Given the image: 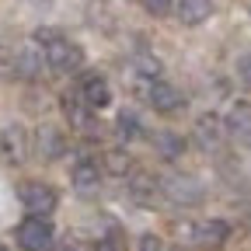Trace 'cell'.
<instances>
[{
  "instance_id": "obj_1",
  "label": "cell",
  "mask_w": 251,
  "mask_h": 251,
  "mask_svg": "<svg viewBox=\"0 0 251 251\" xmlns=\"http://www.w3.org/2000/svg\"><path fill=\"white\" fill-rule=\"evenodd\" d=\"M35 46L46 56V67H52L59 74H74V70H80V63H84V49L77 42H70L56 28H39L35 31Z\"/></svg>"
},
{
  "instance_id": "obj_2",
  "label": "cell",
  "mask_w": 251,
  "mask_h": 251,
  "mask_svg": "<svg viewBox=\"0 0 251 251\" xmlns=\"http://www.w3.org/2000/svg\"><path fill=\"white\" fill-rule=\"evenodd\" d=\"M18 244L25 251H52L56 244V230L46 216H28L18 224Z\"/></svg>"
},
{
  "instance_id": "obj_3",
  "label": "cell",
  "mask_w": 251,
  "mask_h": 251,
  "mask_svg": "<svg viewBox=\"0 0 251 251\" xmlns=\"http://www.w3.org/2000/svg\"><path fill=\"white\" fill-rule=\"evenodd\" d=\"M18 199H21V206H25L31 216H49V213L56 209V202H59L56 188L46 185V181H25V185L18 188Z\"/></svg>"
},
{
  "instance_id": "obj_4",
  "label": "cell",
  "mask_w": 251,
  "mask_h": 251,
  "mask_svg": "<svg viewBox=\"0 0 251 251\" xmlns=\"http://www.w3.org/2000/svg\"><path fill=\"white\" fill-rule=\"evenodd\" d=\"M161 196L171 199L175 206H196L202 202V185L188 175H168L161 178Z\"/></svg>"
},
{
  "instance_id": "obj_5",
  "label": "cell",
  "mask_w": 251,
  "mask_h": 251,
  "mask_svg": "<svg viewBox=\"0 0 251 251\" xmlns=\"http://www.w3.org/2000/svg\"><path fill=\"white\" fill-rule=\"evenodd\" d=\"M178 234H181L185 241L199 244V248H220V244L227 241L230 227L224 224V220H202V224H181Z\"/></svg>"
},
{
  "instance_id": "obj_6",
  "label": "cell",
  "mask_w": 251,
  "mask_h": 251,
  "mask_svg": "<svg viewBox=\"0 0 251 251\" xmlns=\"http://www.w3.org/2000/svg\"><path fill=\"white\" fill-rule=\"evenodd\" d=\"M147 101H150L157 112L171 115V112L185 108V94H181L175 84H164V80H150V87H147Z\"/></svg>"
},
{
  "instance_id": "obj_7",
  "label": "cell",
  "mask_w": 251,
  "mask_h": 251,
  "mask_svg": "<svg viewBox=\"0 0 251 251\" xmlns=\"http://www.w3.org/2000/svg\"><path fill=\"white\" fill-rule=\"evenodd\" d=\"M0 153H4V161L11 164H21L25 153H28V133L21 129L18 122L4 126V133H0Z\"/></svg>"
},
{
  "instance_id": "obj_8",
  "label": "cell",
  "mask_w": 251,
  "mask_h": 251,
  "mask_svg": "<svg viewBox=\"0 0 251 251\" xmlns=\"http://www.w3.org/2000/svg\"><path fill=\"white\" fill-rule=\"evenodd\" d=\"M224 136H227V122L220 119L216 112H206V115L196 119V140H199V147L213 150V147L224 143Z\"/></svg>"
},
{
  "instance_id": "obj_9",
  "label": "cell",
  "mask_w": 251,
  "mask_h": 251,
  "mask_svg": "<svg viewBox=\"0 0 251 251\" xmlns=\"http://www.w3.org/2000/svg\"><path fill=\"white\" fill-rule=\"evenodd\" d=\"M227 133L251 150V101H237L227 115Z\"/></svg>"
},
{
  "instance_id": "obj_10",
  "label": "cell",
  "mask_w": 251,
  "mask_h": 251,
  "mask_svg": "<svg viewBox=\"0 0 251 251\" xmlns=\"http://www.w3.org/2000/svg\"><path fill=\"white\" fill-rule=\"evenodd\" d=\"M35 150L46 157V161H59V157L67 153V136H63L56 126H42L35 133Z\"/></svg>"
},
{
  "instance_id": "obj_11",
  "label": "cell",
  "mask_w": 251,
  "mask_h": 251,
  "mask_svg": "<svg viewBox=\"0 0 251 251\" xmlns=\"http://www.w3.org/2000/svg\"><path fill=\"white\" fill-rule=\"evenodd\" d=\"M80 98L87 101V108H108V101H112V91H108L105 77H98V74H87V77H84V84H80Z\"/></svg>"
},
{
  "instance_id": "obj_12",
  "label": "cell",
  "mask_w": 251,
  "mask_h": 251,
  "mask_svg": "<svg viewBox=\"0 0 251 251\" xmlns=\"http://www.w3.org/2000/svg\"><path fill=\"white\" fill-rule=\"evenodd\" d=\"M101 164L98 161H91V157H84V161H77L74 164V171H70V181H74V188H80V192H91V188H98V181H101Z\"/></svg>"
},
{
  "instance_id": "obj_13",
  "label": "cell",
  "mask_w": 251,
  "mask_h": 251,
  "mask_svg": "<svg viewBox=\"0 0 251 251\" xmlns=\"http://www.w3.org/2000/svg\"><path fill=\"white\" fill-rule=\"evenodd\" d=\"M213 14V0H178V18L185 25H202Z\"/></svg>"
},
{
  "instance_id": "obj_14",
  "label": "cell",
  "mask_w": 251,
  "mask_h": 251,
  "mask_svg": "<svg viewBox=\"0 0 251 251\" xmlns=\"http://www.w3.org/2000/svg\"><path fill=\"white\" fill-rule=\"evenodd\" d=\"M129 188H133V199L136 202H153L157 196H161V181L150 178V175H133Z\"/></svg>"
},
{
  "instance_id": "obj_15",
  "label": "cell",
  "mask_w": 251,
  "mask_h": 251,
  "mask_svg": "<svg viewBox=\"0 0 251 251\" xmlns=\"http://www.w3.org/2000/svg\"><path fill=\"white\" fill-rule=\"evenodd\" d=\"M157 153L164 157V161H175V157H181L185 153V140L178 136V133H157Z\"/></svg>"
},
{
  "instance_id": "obj_16",
  "label": "cell",
  "mask_w": 251,
  "mask_h": 251,
  "mask_svg": "<svg viewBox=\"0 0 251 251\" xmlns=\"http://www.w3.org/2000/svg\"><path fill=\"white\" fill-rule=\"evenodd\" d=\"M133 70L140 80H157L161 77V59L150 56V52H140V56H133Z\"/></svg>"
},
{
  "instance_id": "obj_17",
  "label": "cell",
  "mask_w": 251,
  "mask_h": 251,
  "mask_svg": "<svg viewBox=\"0 0 251 251\" xmlns=\"http://www.w3.org/2000/svg\"><path fill=\"white\" fill-rule=\"evenodd\" d=\"M101 171H105V175H129V171H133V157L122 153V150H112V153H105Z\"/></svg>"
},
{
  "instance_id": "obj_18",
  "label": "cell",
  "mask_w": 251,
  "mask_h": 251,
  "mask_svg": "<svg viewBox=\"0 0 251 251\" xmlns=\"http://www.w3.org/2000/svg\"><path fill=\"white\" fill-rule=\"evenodd\" d=\"M119 133L129 140V136H140V133H143V126H140V119H136L133 112H122V115H119Z\"/></svg>"
},
{
  "instance_id": "obj_19",
  "label": "cell",
  "mask_w": 251,
  "mask_h": 251,
  "mask_svg": "<svg viewBox=\"0 0 251 251\" xmlns=\"http://www.w3.org/2000/svg\"><path fill=\"white\" fill-rule=\"evenodd\" d=\"M136 251H164V244H161V237H157V234H143Z\"/></svg>"
},
{
  "instance_id": "obj_20",
  "label": "cell",
  "mask_w": 251,
  "mask_h": 251,
  "mask_svg": "<svg viewBox=\"0 0 251 251\" xmlns=\"http://www.w3.org/2000/svg\"><path fill=\"white\" fill-rule=\"evenodd\" d=\"M143 7H147L150 14H168V11H171V0H143Z\"/></svg>"
},
{
  "instance_id": "obj_21",
  "label": "cell",
  "mask_w": 251,
  "mask_h": 251,
  "mask_svg": "<svg viewBox=\"0 0 251 251\" xmlns=\"http://www.w3.org/2000/svg\"><path fill=\"white\" fill-rule=\"evenodd\" d=\"M241 77H244V84L251 87V56H244V59H241Z\"/></svg>"
},
{
  "instance_id": "obj_22",
  "label": "cell",
  "mask_w": 251,
  "mask_h": 251,
  "mask_svg": "<svg viewBox=\"0 0 251 251\" xmlns=\"http://www.w3.org/2000/svg\"><path fill=\"white\" fill-rule=\"evenodd\" d=\"M91 251H119V248H115V244H112V241H98V244H94V248H91Z\"/></svg>"
},
{
  "instance_id": "obj_23",
  "label": "cell",
  "mask_w": 251,
  "mask_h": 251,
  "mask_svg": "<svg viewBox=\"0 0 251 251\" xmlns=\"http://www.w3.org/2000/svg\"><path fill=\"white\" fill-rule=\"evenodd\" d=\"M0 251H7V248H0Z\"/></svg>"
}]
</instances>
